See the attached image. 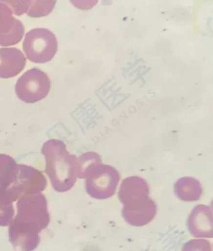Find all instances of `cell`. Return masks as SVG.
I'll return each instance as SVG.
<instances>
[{
	"label": "cell",
	"mask_w": 213,
	"mask_h": 251,
	"mask_svg": "<svg viewBox=\"0 0 213 251\" xmlns=\"http://www.w3.org/2000/svg\"><path fill=\"white\" fill-rule=\"evenodd\" d=\"M187 226L192 236L197 238H213L212 208L206 205H197L188 217Z\"/></svg>",
	"instance_id": "9"
},
{
	"label": "cell",
	"mask_w": 213,
	"mask_h": 251,
	"mask_svg": "<svg viewBox=\"0 0 213 251\" xmlns=\"http://www.w3.org/2000/svg\"><path fill=\"white\" fill-rule=\"evenodd\" d=\"M46 180L38 170L17 165L11 157L0 154V201L12 203L20 196L37 194Z\"/></svg>",
	"instance_id": "1"
},
{
	"label": "cell",
	"mask_w": 213,
	"mask_h": 251,
	"mask_svg": "<svg viewBox=\"0 0 213 251\" xmlns=\"http://www.w3.org/2000/svg\"><path fill=\"white\" fill-rule=\"evenodd\" d=\"M85 179V188L89 196L103 200L115 194L120 176L114 167L100 163L88 173Z\"/></svg>",
	"instance_id": "6"
},
{
	"label": "cell",
	"mask_w": 213,
	"mask_h": 251,
	"mask_svg": "<svg viewBox=\"0 0 213 251\" xmlns=\"http://www.w3.org/2000/svg\"><path fill=\"white\" fill-rule=\"evenodd\" d=\"M26 63V58L20 49H0V78H9L19 75Z\"/></svg>",
	"instance_id": "10"
},
{
	"label": "cell",
	"mask_w": 213,
	"mask_h": 251,
	"mask_svg": "<svg viewBox=\"0 0 213 251\" xmlns=\"http://www.w3.org/2000/svg\"><path fill=\"white\" fill-rule=\"evenodd\" d=\"M50 221L46 201L42 194L22 197L17 204V214L10 224V234L39 233Z\"/></svg>",
	"instance_id": "4"
},
{
	"label": "cell",
	"mask_w": 213,
	"mask_h": 251,
	"mask_svg": "<svg viewBox=\"0 0 213 251\" xmlns=\"http://www.w3.org/2000/svg\"><path fill=\"white\" fill-rule=\"evenodd\" d=\"M174 190L176 197L183 201H198L203 192L199 181L190 176L183 177L177 181Z\"/></svg>",
	"instance_id": "11"
},
{
	"label": "cell",
	"mask_w": 213,
	"mask_h": 251,
	"mask_svg": "<svg viewBox=\"0 0 213 251\" xmlns=\"http://www.w3.org/2000/svg\"><path fill=\"white\" fill-rule=\"evenodd\" d=\"M42 153L45 156L46 171L55 190L68 191L75 184L77 157L71 155L62 141L51 140L44 143Z\"/></svg>",
	"instance_id": "3"
},
{
	"label": "cell",
	"mask_w": 213,
	"mask_h": 251,
	"mask_svg": "<svg viewBox=\"0 0 213 251\" xmlns=\"http://www.w3.org/2000/svg\"><path fill=\"white\" fill-rule=\"evenodd\" d=\"M102 162L100 156L95 152L91 151L83 154L80 158H77V178L85 179L88 173Z\"/></svg>",
	"instance_id": "12"
},
{
	"label": "cell",
	"mask_w": 213,
	"mask_h": 251,
	"mask_svg": "<svg viewBox=\"0 0 213 251\" xmlns=\"http://www.w3.org/2000/svg\"><path fill=\"white\" fill-rule=\"evenodd\" d=\"M181 251H212V245L206 239H192L183 246Z\"/></svg>",
	"instance_id": "14"
},
{
	"label": "cell",
	"mask_w": 213,
	"mask_h": 251,
	"mask_svg": "<svg viewBox=\"0 0 213 251\" xmlns=\"http://www.w3.org/2000/svg\"><path fill=\"white\" fill-rule=\"evenodd\" d=\"M23 49L26 57L31 62L43 64L52 60L57 53V39L48 29H33L26 33Z\"/></svg>",
	"instance_id": "5"
},
{
	"label": "cell",
	"mask_w": 213,
	"mask_h": 251,
	"mask_svg": "<svg viewBox=\"0 0 213 251\" xmlns=\"http://www.w3.org/2000/svg\"><path fill=\"white\" fill-rule=\"evenodd\" d=\"M149 194V184L141 177L130 176L123 180L118 196L123 205L122 216L130 225L142 227L155 217L156 205Z\"/></svg>",
	"instance_id": "2"
},
{
	"label": "cell",
	"mask_w": 213,
	"mask_h": 251,
	"mask_svg": "<svg viewBox=\"0 0 213 251\" xmlns=\"http://www.w3.org/2000/svg\"><path fill=\"white\" fill-rule=\"evenodd\" d=\"M12 9L0 1V46L8 47L19 44L23 39V24L13 15Z\"/></svg>",
	"instance_id": "8"
},
{
	"label": "cell",
	"mask_w": 213,
	"mask_h": 251,
	"mask_svg": "<svg viewBox=\"0 0 213 251\" xmlns=\"http://www.w3.org/2000/svg\"><path fill=\"white\" fill-rule=\"evenodd\" d=\"M48 75L37 68L26 71L19 78L15 92L18 98L26 103H35L45 98L50 91Z\"/></svg>",
	"instance_id": "7"
},
{
	"label": "cell",
	"mask_w": 213,
	"mask_h": 251,
	"mask_svg": "<svg viewBox=\"0 0 213 251\" xmlns=\"http://www.w3.org/2000/svg\"><path fill=\"white\" fill-rule=\"evenodd\" d=\"M56 1H31L27 14L32 17H40L48 15L52 11Z\"/></svg>",
	"instance_id": "13"
}]
</instances>
